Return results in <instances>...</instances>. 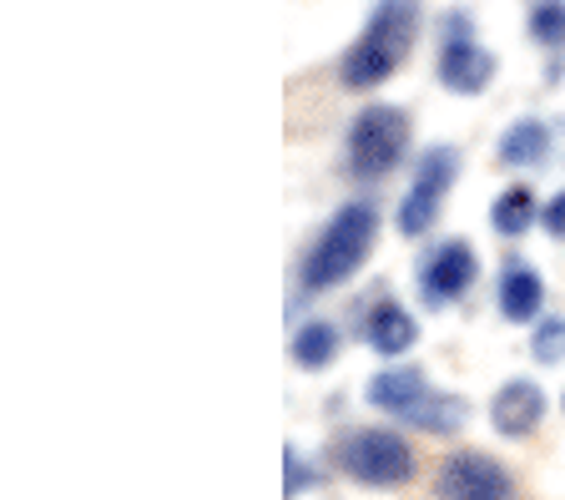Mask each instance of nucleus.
<instances>
[{"label":"nucleus","instance_id":"nucleus-1","mask_svg":"<svg viewBox=\"0 0 565 500\" xmlns=\"http://www.w3.org/2000/svg\"><path fill=\"white\" fill-rule=\"evenodd\" d=\"M414 31H419V0H379L364 36L353 41L349 56H343L339 82L349 92H369V86L388 82L399 72V61L409 56Z\"/></svg>","mask_w":565,"mask_h":500},{"label":"nucleus","instance_id":"nucleus-2","mask_svg":"<svg viewBox=\"0 0 565 500\" xmlns=\"http://www.w3.org/2000/svg\"><path fill=\"white\" fill-rule=\"evenodd\" d=\"M379 238V213L374 203H349L333 213V223L323 227V238L308 248L303 258V288L308 294H323V288L343 284L349 274H359V263L369 258V248H374Z\"/></svg>","mask_w":565,"mask_h":500},{"label":"nucleus","instance_id":"nucleus-3","mask_svg":"<svg viewBox=\"0 0 565 500\" xmlns=\"http://www.w3.org/2000/svg\"><path fill=\"white\" fill-rule=\"evenodd\" d=\"M339 465L359 486L394 490L404 480H414V445L394 429H349L339 440Z\"/></svg>","mask_w":565,"mask_h":500},{"label":"nucleus","instance_id":"nucleus-4","mask_svg":"<svg viewBox=\"0 0 565 500\" xmlns=\"http://www.w3.org/2000/svg\"><path fill=\"white\" fill-rule=\"evenodd\" d=\"M409 147V117L399 107H364L349 127V167L359 178H379Z\"/></svg>","mask_w":565,"mask_h":500},{"label":"nucleus","instance_id":"nucleus-5","mask_svg":"<svg viewBox=\"0 0 565 500\" xmlns=\"http://www.w3.org/2000/svg\"><path fill=\"white\" fill-rule=\"evenodd\" d=\"M455 172H459V152H449V147H429V152H424V162L414 167V182H409V192H404V203H399V233L404 238H424V233L435 227L439 203H445Z\"/></svg>","mask_w":565,"mask_h":500},{"label":"nucleus","instance_id":"nucleus-6","mask_svg":"<svg viewBox=\"0 0 565 500\" xmlns=\"http://www.w3.org/2000/svg\"><path fill=\"white\" fill-rule=\"evenodd\" d=\"M439 82L459 96H480L494 82V56L484 46H475L470 15L449 11L445 15V51H439Z\"/></svg>","mask_w":565,"mask_h":500},{"label":"nucleus","instance_id":"nucleus-7","mask_svg":"<svg viewBox=\"0 0 565 500\" xmlns=\"http://www.w3.org/2000/svg\"><path fill=\"white\" fill-rule=\"evenodd\" d=\"M439 500H510V470L490 455H449L435 476Z\"/></svg>","mask_w":565,"mask_h":500},{"label":"nucleus","instance_id":"nucleus-8","mask_svg":"<svg viewBox=\"0 0 565 500\" xmlns=\"http://www.w3.org/2000/svg\"><path fill=\"white\" fill-rule=\"evenodd\" d=\"M475 274H480L475 248L465 238H455V243H439V248L424 258L419 288H424V298H429V304H455V298L475 284Z\"/></svg>","mask_w":565,"mask_h":500},{"label":"nucleus","instance_id":"nucleus-9","mask_svg":"<svg viewBox=\"0 0 565 500\" xmlns=\"http://www.w3.org/2000/svg\"><path fill=\"white\" fill-rule=\"evenodd\" d=\"M545 419V390L535 380H510L494 390L490 400V425L500 429V435H510V440H525V435H535Z\"/></svg>","mask_w":565,"mask_h":500},{"label":"nucleus","instance_id":"nucleus-10","mask_svg":"<svg viewBox=\"0 0 565 500\" xmlns=\"http://www.w3.org/2000/svg\"><path fill=\"white\" fill-rule=\"evenodd\" d=\"M429 400H435V390H429V380H424L414 364H399V370H384L369 380V405L384 409V415L414 419Z\"/></svg>","mask_w":565,"mask_h":500},{"label":"nucleus","instance_id":"nucleus-11","mask_svg":"<svg viewBox=\"0 0 565 500\" xmlns=\"http://www.w3.org/2000/svg\"><path fill=\"white\" fill-rule=\"evenodd\" d=\"M494 304H500V313L510 323H530L545 304V278L530 263H510L505 274H500V284H494Z\"/></svg>","mask_w":565,"mask_h":500},{"label":"nucleus","instance_id":"nucleus-12","mask_svg":"<svg viewBox=\"0 0 565 500\" xmlns=\"http://www.w3.org/2000/svg\"><path fill=\"white\" fill-rule=\"evenodd\" d=\"M414 339H419V323H414L409 309H399L394 298H384V304L369 313V344H374V354L394 359V354H404V349H414Z\"/></svg>","mask_w":565,"mask_h":500},{"label":"nucleus","instance_id":"nucleus-13","mask_svg":"<svg viewBox=\"0 0 565 500\" xmlns=\"http://www.w3.org/2000/svg\"><path fill=\"white\" fill-rule=\"evenodd\" d=\"M545 152H551V131L535 117L515 121V127L500 137V162L505 167H535V162H545Z\"/></svg>","mask_w":565,"mask_h":500},{"label":"nucleus","instance_id":"nucleus-14","mask_svg":"<svg viewBox=\"0 0 565 500\" xmlns=\"http://www.w3.org/2000/svg\"><path fill=\"white\" fill-rule=\"evenodd\" d=\"M535 217H541V208H535V192L530 188H505L490 208V227L505 233V238H520L525 227H535Z\"/></svg>","mask_w":565,"mask_h":500},{"label":"nucleus","instance_id":"nucleus-15","mask_svg":"<svg viewBox=\"0 0 565 500\" xmlns=\"http://www.w3.org/2000/svg\"><path fill=\"white\" fill-rule=\"evenodd\" d=\"M333 354H339V329L329 319H308L294 333V359L303 370H323V364H333Z\"/></svg>","mask_w":565,"mask_h":500},{"label":"nucleus","instance_id":"nucleus-16","mask_svg":"<svg viewBox=\"0 0 565 500\" xmlns=\"http://www.w3.org/2000/svg\"><path fill=\"white\" fill-rule=\"evenodd\" d=\"M530 36H535V46H551V51L565 46V0H535Z\"/></svg>","mask_w":565,"mask_h":500},{"label":"nucleus","instance_id":"nucleus-17","mask_svg":"<svg viewBox=\"0 0 565 500\" xmlns=\"http://www.w3.org/2000/svg\"><path fill=\"white\" fill-rule=\"evenodd\" d=\"M535 359H541V364H561L565 359V319L535 323Z\"/></svg>","mask_w":565,"mask_h":500},{"label":"nucleus","instance_id":"nucleus-18","mask_svg":"<svg viewBox=\"0 0 565 500\" xmlns=\"http://www.w3.org/2000/svg\"><path fill=\"white\" fill-rule=\"evenodd\" d=\"M282 476H288V496H298V490L313 486V476H308V460L288 445V455H282Z\"/></svg>","mask_w":565,"mask_h":500},{"label":"nucleus","instance_id":"nucleus-19","mask_svg":"<svg viewBox=\"0 0 565 500\" xmlns=\"http://www.w3.org/2000/svg\"><path fill=\"white\" fill-rule=\"evenodd\" d=\"M541 227L551 233V238H565V192H555L551 203L541 208Z\"/></svg>","mask_w":565,"mask_h":500}]
</instances>
